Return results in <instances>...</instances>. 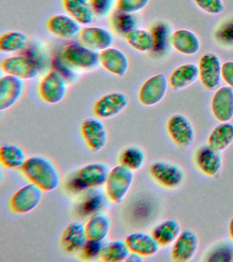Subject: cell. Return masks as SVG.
I'll use <instances>...</instances> for the list:
<instances>
[{
	"instance_id": "cell-38",
	"label": "cell",
	"mask_w": 233,
	"mask_h": 262,
	"mask_svg": "<svg viewBox=\"0 0 233 262\" xmlns=\"http://www.w3.org/2000/svg\"><path fill=\"white\" fill-rule=\"evenodd\" d=\"M29 58L32 59L34 62L37 63L38 67L44 71L46 69L47 63H48V58H47L46 53H45L44 49L38 46L37 44H28L27 47L22 53Z\"/></svg>"
},
{
	"instance_id": "cell-40",
	"label": "cell",
	"mask_w": 233,
	"mask_h": 262,
	"mask_svg": "<svg viewBox=\"0 0 233 262\" xmlns=\"http://www.w3.org/2000/svg\"><path fill=\"white\" fill-rule=\"evenodd\" d=\"M217 40L226 46L233 45V19L227 20L216 32Z\"/></svg>"
},
{
	"instance_id": "cell-41",
	"label": "cell",
	"mask_w": 233,
	"mask_h": 262,
	"mask_svg": "<svg viewBox=\"0 0 233 262\" xmlns=\"http://www.w3.org/2000/svg\"><path fill=\"white\" fill-rule=\"evenodd\" d=\"M151 0H117L116 9L135 14L142 11L149 5Z\"/></svg>"
},
{
	"instance_id": "cell-11",
	"label": "cell",
	"mask_w": 233,
	"mask_h": 262,
	"mask_svg": "<svg viewBox=\"0 0 233 262\" xmlns=\"http://www.w3.org/2000/svg\"><path fill=\"white\" fill-rule=\"evenodd\" d=\"M129 102L128 96L124 92H110L102 96L95 102L93 114L99 119L113 118L121 114L128 107Z\"/></svg>"
},
{
	"instance_id": "cell-34",
	"label": "cell",
	"mask_w": 233,
	"mask_h": 262,
	"mask_svg": "<svg viewBox=\"0 0 233 262\" xmlns=\"http://www.w3.org/2000/svg\"><path fill=\"white\" fill-rule=\"evenodd\" d=\"M146 158L144 149L136 145H130L120 152L119 161L120 165L135 171L143 167Z\"/></svg>"
},
{
	"instance_id": "cell-44",
	"label": "cell",
	"mask_w": 233,
	"mask_h": 262,
	"mask_svg": "<svg viewBox=\"0 0 233 262\" xmlns=\"http://www.w3.org/2000/svg\"><path fill=\"white\" fill-rule=\"evenodd\" d=\"M232 250L228 247H219L218 249H214L210 254L208 255V259H206L207 261H231V254Z\"/></svg>"
},
{
	"instance_id": "cell-12",
	"label": "cell",
	"mask_w": 233,
	"mask_h": 262,
	"mask_svg": "<svg viewBox=\"0 0 233 262\" xmlns=\"http://www.w3.org/2000/svg\"><path fill=\"white\" fill-rule=\"evenodd\" d=\"M167 80L164 74L151 76L142 83L138 92V100L142 105L152 106L164 98L167 91Z\"/></svg>"
},
{
	"instance_id": "cell-36",
	"label": "cell",
	"mask_w": 233,
	"mask_h": 262,
	"mask_svg": "<svg viewBox=\"0 0 233 262\" xmlns=\"http://www.w3.org/2000/svg\"><path fill=\"white\" fill-rule=\"evenodd\" d=\"M105 196L101 190H91L88 192L82 202L78 207L79 214L83 216H91V215L100 212L105 204Z\"/></svg>"
},
{
	"instance_id": "cell-21",
	"label": "cell",
	"mask_w": 233,
	"mask_h": 262,
	"mask_svg": "<svg viewBox=\"0 0 233 262\" xmlns=\"http://www.w3.org/2000/svg\"><path fill=\"white\" fill-rule=\"evenodd\" d=\"M124 241L130 252L138 254L143 257L156 255L161 247L151 233L143 231L130 233Z\"/></svg>"
},
{
	"instance_id": "cell-23",
	"label": "cell",
	"mask_w": 233,
	"mask_h": 262,
	"mask_svg": "<svg viewBox=\"0 0 233 262\" xmlns=\"http://www.w3.org/2000/svg\"><path fill=\"white\" fill-rule=\"evenodd\" d=\"M171 44L177 52L194 55L199 51L200 41L197 35L186 29H179L171 34Z\"/></svg>"
},
{
	"instance_id": "cell-24",
	"label": "cell",
	"mask_w": 233,
	"mask_h": 262,
	"mask_svg": "<svg viewBox=\"0 0 233 262\" xmlns=\"http://www.w3.org/2000/svg\"><path fill=\"white\" fill-rule=\"evenodd\" d=\"M182 231L179 221L167 219L155 225L151 233L161 247H166L173 245Z\"/></svg>"
},
{
	"instance_id": "cell-27",
	"label": "cell",
	"mask_w": 233,
	"mask_h": 262,
	"mask_svg": "<svg viewBox=\"0 0 233 262\" xmlns=\"http://www.w3.org/2000/svg\"><path fill=\"white\" fill-rule=\"evenodd\" d=\"M199 77L198 66L184 63L176 68L170 75L169 83L174 90L183 89L193 84Z\"/></svg>"
},
{
	"instance_id": "cell-29",
	"label": "cell",
	"mask_w": 233,
	"mask_h": 262,
	"mask_svg": "<svg viewBox=\"0 0 233 262\" xmlns=\"http://www.w3.org/2000/svg\"><path fill=\"white\" fill-rule=\"evenodd\" d=\"M28 44V36L19 31H10L0 37V51L9 54L22 53Z\"/></svg>"
},
{
	"instance_id": "cell-22",
	"label": "cell",
	"mask_w": 233,
	"mask_h": 262,
	"mask_svg": "<svg viewBox=\"0 0 233 262\" xmlns=\"http://www.w3.org/2000/svg\"><path fill=\"white\" fill-rule=\"evenodd\" d=\"M87 239L84 225L74 221L67 225L63 230L60 243L67 253H73L80 251Z\"/></svg>"
},
{
	"instance_id": "cell-6",
	"label": "cell",
	"mask_w": 233,
	"mask_h": 262,
	"mask_svg": "<svg viewBox=\"0 0 233 262\" xmlns=\"http://www.w3.org/2000/svg\"><path fill=\"white\" fill-rule=\"evenodd\" d=\"M66 80L54 70L44 75L38 85V94L47 104H56L65 99L68 91Z\"/></svg>"
},
{
	"instance_id": "cell-19",
	"label": "cell",
	"mask_w": 233,
	"mask_h": 262,
	"mask_svg": "<svg viewBox=\"0 0 233 262\" xmlns=\"http://www.w3.org/2000/svg\"><path fill=\"white\" fill-rule=\"evenodd\" d=\"M100 65L112 75L124 77L130 68L128 55L121 49L111 47L99 53Z\"/></svg>"
},
{
	"instance_id": "cell-9",
	"label": "cell",
	"mask_w": 233,
	"mask_h": 262,
	"mask_svg": "<svg viewBox=\"0 0 233 262\" xmlns=\"http://www.w3.org/2000/svg\"><path fill=\"white\" fill-rule=\"evenodd\" d=\"M193 159L194 165L198 171L207 177H216L222 171V152L210 147L207 143L196 148Z\"/></svg>"
},
{
	"instance_id": "cell-43",
	"label": "cell",
	"mask_w": 233,
	"mask_h": 262,
	"mask_svg": "<svg viewBox=\"0 0 233 262\" xmlns=\"http://www.w3.org/2000/svg\"><path fill=\"white\" fill-rule=\"evenodd\" d=\"M194 3L202 11L210 14H219L224 11L222 0H194Z\"/></svg>"
},
{
	"instance_id": "cell-30",
	"label": "cell",
	"mask_w": 233,
	"mask_h": 262,
	"mask_svg": "<svg viewBox=\"0 0 233 262\" xmlns=\"http://www.w3.org/2000/svg\"><path fill=\"white\" fill-rule=\"evenodd\" d=\"M153 39V48L151 51L155 56L164 54L171 44L170 28L166 23L157 22L151 29Z\"/></svg>"
},
{
	"instance_id": "cell-42",
	"label": "cell",
	"mask_w": 233,
	"mask_h": 262,
	"mask_svg": "<svg viewBox=\"0 0 233 262\" xmlns=\"http://www.w3.org/2000/svg\"><path fill=\"white\" fill-rule=\"evenodd\" d=\"M92 10L95 16L104 18L113 12L115 0H89Z\"/></svg>"
},
{
	"instance_id": "cell-35",
	"label": "cell",
	"mask_w": 233,
	"mask_h": 262,
	"mask_svg": "<svg viewBox=\"0 0 233 262\" xmlns=\"http://www.w3.org/2000/svg\"><path fill=\"white\" fill-rule=\"evenodd\" d=\"M130 253L125 241L116 239L103 245L100 258L105 262L123 261H125Z\"/></svg>"
},
{
	"instance_id": "cell-16",
	"label": "cell",
	"mask_w": 233,
	"mask_h": 262,
	"mask_svg": "<svg viewBox=\"0 0 233 262\" xmlns=\"http://www.w3.org/2000/svg\"><path fill=\"white\" fill-rule=\"evenodd\" d=\"M25 90L24 80L6 75L0 79V110L13 107L23 96Z\"/></svg>"
},
{
	"instance_id": "cell-33",
	"label": "cell",
	"mask_w": 233,
	"mask_h": 262,
	"mask_svg": "<svg viewBox=\"0 0 233 262\" xmlns=\"http://www.w3.org/2000/svg\"><path fill=\"white\" fill-rule=\"evenodd\" d=\"M126 42L135 51L141 53L151 52L153 48V39L150 30L136 28L126 34Z\"/></svg>"
},
{
	"instance_id": "cell-26",
	"label": "cell",
	"mask_w": 233,
	"mask_h": 262,
	"mask_svg": "<svg viewBox=\"0 0 233 262\" xmlns=\"http://www.w3.org/2000/svg\"><path fill=\"white\" fill-rule=\"evenodd\" d=\"M67 14L76 20L81 26H90L95 19L89 0H62Z\"/></svg>"
},
{
	"instance_id": "cell-47",
	"label": "cell",
	"mask_w": 233,
	"mask_h": 262,
	"mask_svg": "<svg viewBox=\"0 0 233 262\" xmlns=\"http://www.w3.org/2000/svg\"><path fill=\"white\" fill-rule=\"evenodd\" d=\"M228 233L230 241L233 244V216L229 221L228 224Z\"/></svg>"
},
{
	"instance_id": "cell-15",
	"label": "cell",
	"mask_w": 233,
	"mask_h": 262,
	"mask_svg": "<svg viewBox=\"0 0 233 262\" xmlns=\"http://www.w3.org/2000/svg\"><path fill=\"white\" fill-rule=\"evenodd\" d=\"M199 246L200 239L196 231L185 229L172 245L171 259L175 262L191 261L197 253Z\"/></svg>"
},
{
	"instance_id": "cell-37",
	"label": "cell",
	"mask_w": 233,
	"mask_h": 262,
	"mask_svg": "<svg viewBox=\"0 0 233 262\" xmlns=\"http://www.w3.org/2000/svg\"><path fill=\"white\" fill-rule=\"evenodd\" d=\"M51 65L52 69L60 74L66 80L69 85L75 83L78 79L79 70L75 69L68 62L62 54L55 55L53 57Z\"/></svg>"
},
{
	"instance_id": "cell-10",
	"label": "cell",
	"mask_w": 233,
	"mask_h": 262,
	"mask_svg": "<svg viewBox=\"0 0 233 262\" xmlns=\"http://www.w3.org/2000/svg\"><path fill=\"white\" fill-rule=\"evenodd\" d=\"M199 78L203 87L214 90L218 87L222 79V67L220 57L216 53H204L198 61Z\"/></svg>"
},
{
	"instance_id": "cell-14",
	"label": "cell",
	"mask_w": 233,
	"mask_h": 262,
	"mask_svg": "<svg viewBox=\"0 0 233 262\" xmlns=\"http://www.w3.org/2000/svg\"><path fill=\"white\" fill-rule=\"evenodd\" d=\"M44 190L30 183L20 188L10 200V208L18 214H27L39 205Z\"/></svg>"
},
{
	"instance_id": "cell-39",
	"label": "cell",
	"mask_w": 233,
	"mask_h": 262,
	"mask_svg": "<svg viewBox=\"0 0 233 262\" xmlns=\"http://www.w3.org/2000/svg\"><path fill=\"white\" fill-rule=\"evenodd\" d=\"M103 241H95L87 239V243L81 249L80 256L81 259L84 260H93L97 259L101 255L103 247Z\"/></svg>"
},
{
	"instance_id": "cell-4",
	"label": "cell",
	"mask_w": 233,
	"mask_h": 262,
	"mask_svg": "<svg viewBox=\"0 0 233 262\" xmlns=\"http://www.w3.org/2000/svg\"><path fill=\"white\" fill-rule=\"evenodd\" d=\"M134 180V171L118 165L110 171L105 182L106 192L110 200L120 204L124 200Z\"/></svg>"
},
{
	"instance_id": "cell-17",
	"label": "cell",
	"mask_w": 233,
	"mask_h": 262,
	"mask_svg": "<svg viewBox=\"0 0 233 262\" xmlns=\"http://www.w3.org/2000/svg\"><path fill=\"white\" fill-rule=\"evenodd\" d=\"M79 37L80 42L99 53L112 47L114 42V34L108 29L99 26H85L79 32Z\"/></svg>"
},
{
	"instance_id": "cell-7",
	"label": "cell",
	"mask_w": 233,
	"mask_h": 262,
	"mask_svg": "<svg viewBox=\"0 0 233 262\" xmlns=\"http://www.w3.org/2000/svg\"><path fill=\"white\" fill-rule=\"evenodd\" d=\"M1 69L6 75L14 76L24 81L34 79L42 71L37 63L23 53L6 57L2 61Z\"/></svg>"
},
{
	"instance_id": "cell-31",
	"label": "cell",
	"mask_w": 233,
	"mask_h": 262,
	"mask_svg": "<svg viewBox=\"0 0 233 262\" xmlns=\"http://www.w3.org/2000/svg\"><path fill=\"white\" fill-rule=\"evenodd\" d=\"M26 160L23 149L17 145L5 143L0 147V162L8 169L21 168Z\"/></svg>"
},
{
	"instance_id": "cell-25",
	"label": "cell",
	"mask_w": 233,
	"mask_h": 262,
	"mask_svg": "<svg viewBox=\"0 0 233 262\" xmlns=\"http://www.w3.org/2000/svg\"><path fill=\"white\" fill-rule=\"evenodd\" d=\"M84 227L88 239L103 241L109 234L111 221L105 213L98 212L89 216Z\"/></svg>"
},
{
	"instance_id": "cell-3",
	"label": "cell",
	"mask_w": 233,
	"mask_h": 262,
	"mask_svg": "<svg viewBox=\"0 0 233 262\" xmlns=\"http://www.w3.org/2000/svg\"><path fill=\"white\" fill-rule=\"evenodd\" d=\"M151 178L163 188L175 190L181 187L185 180L183 168L165 161L153 162L149 169Z\"/></svg>"
},
{
	"instance_id": "cell-8",
	"label": "cell",
	"mask_w": 233,
	"mask_h": 262,
	"mask_svg": "<svg viewBox=\"0 0 233 262\" xmlns=\"http://www.w3.org/2000/svg\"><path fill=\"white\" fill-rule=\"evenodd\" d=\"M167 134L177 146L185 148L192 144L195 139V130L189 119L185 115L174 114L166 124Z\"/></svg>"
},
{
	"instance_id": "cell-45",
	"label": "cell",
	"mask_w": 233,
	"mask_h": 262,
	"mask_svg": "<svg viewBox=\"0 0 233 262\" xmlns=\"http://www.w3.org/2000/svg\"><path fill=\"white\" fill-rule=\"evenodd\" d=\"M222 79L233 89V61H227L222 63Z\"/></svg>"
},
{
	"instance_id": "cell-2",
	"label": "cell",
	"mask_w": 233,
	"mask_h": 262,
	"mask_svg": "<svg viewBox=\"0 0 233 262\" xmlns=\"http://www.w3.org/2000/svg\"><path fill=\"white\" fill-rule=\"evenodd\" d=\"M110 171L105 163L87 164L71 178L69 183V188L73 191L80 192L99 187L105 184Z\"/></svg>"
},
{
	"instance_id": "cell-1",
	"label": "cell",
	"mask_w": 233,
	"mask_h": 262,
	"mask_svg": "<svg viewBox=\"0 0 233 262\" xmlns=\"http://www.w3.org/2000/svg\"><path fill=\"white\" fill-rule=\"evenodd\" d=\"M20 169L30 183L35 184L45 192L53 191L60 184V173L48 158L42 156L29 157Z\"/></svg>"
},
{
	"instance_id": "cell-20",
	"label": "cell",
	"mask_w": 233,
	"mask_h": 262,
	"mask_svg": "<svg viewBox=\"0 0 233 262\" xmlns=\"http://www.w3.org/2000/svg\"><path fill=\"white\" fill-rule=\"evenodd\" d=\"M47 29L51 34L58 38L71 39L79 34L81 25L69 14H55L47 22Z\"/></svg>"
},
{
	"instance_id": "cell-5",
	"label": "cell",
	"mask_w": 233,
	"mask_h": 262,
	"mask_svg": "<svg viewBox=\"0 0 233 262\" xmlns=\"http://www.w3.org/2000/svg\"><path fill=\"white\" fill-rule=\"evenodd\" d=\"M63 57L79 71H92L100 64L99 53L81 42H71L64 47Z\"/></svg>"
},
{
	"instance_id": "cell-18",
	"label": "cell",
	"mask_w": 233,
	"mask_h": 262,
	"mask_svg": "<svg viewBox=\"0 0 233 262\" xmlns=\"http://www.w3.org/2000/svg\"><path fill=\"white\" fill-rule=\"evenodd\" d=\"M210 111L218 122H230L233 118L232 88L223 86L215 92L210 102Z\"/></svg>"
},
{
	"instance_id": "cell-13",
	"label": "cell",
	"mask_w": 233,
	"mask_h": 262,
	"mask_svg": "<svg viewBox=\"0 0 233 262\" xmlns=\"http://www.w3.org/2000/svg\"><path fill=\"white\" fill-rule=\"evenodd\" d=\"M81 133L86 144L93 152L102 150L107 145V128L99 118H87L81 124Z\"/></svg>"
},
{
	"instance_id": "cell-28",
	"label": "cell",
	"mask_w": 233,
	"mask_h": 262,
	"mask_svg": "<svg viewBox=\"0 0 233 262\" xmlns=\"http://www.w3.org/2000/svg\"><path fill=\"white\" fill-rule=\"evenodd\" d=\"M233 143V124L230 122H220L210 131L207 144L217 150H225Z\"/></svg>"
},
{
	"instance_id": "cell-32",
	"label": "cell",
	"mask_w": 233,
	"mask_h": 262,
	"mask_svg": "<svg viewBox=\"0 0 233 262\" xmlns=\"http://www.w3.org/2000/svg\"><path fill=\"white\" fill-rule=\"evenodd\" d=\"M110 21L112 30L124 37L136 28L137 20L134 14L116 9L110 14Z\"/></svg>"
},
{
	"instance_id": "cell-46",
	"label": "cell",
	"mask_w": 233,
	"mask_h": 262,
	"mask_svg": "<svg viewBox=\"0 0 233 262\" xmlns=\"http://www.w3.org/2000/svg\"><path fill=\"white\" fill-rule=\"evenodd\" d=\"M142 256L138 255V254L132 253L130 252V254L126 257L125 261L130 262H142L143 261Z\"/></svg>"
}]
</instances>
